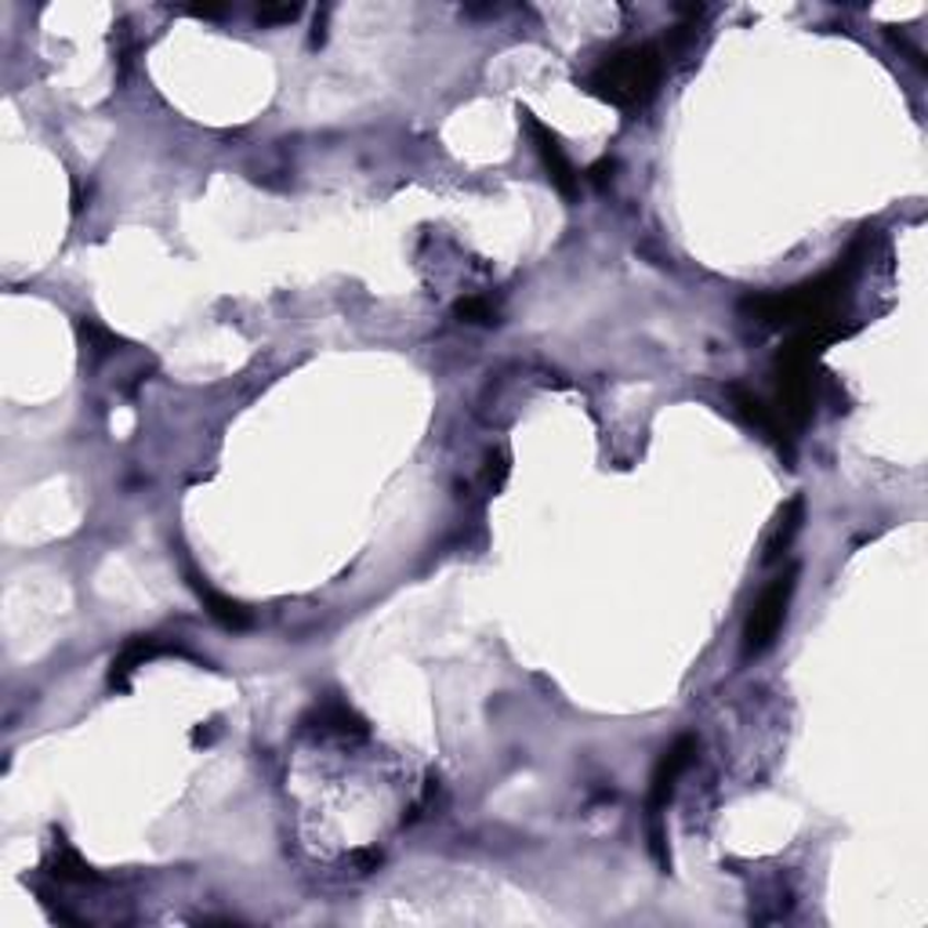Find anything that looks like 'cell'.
<instances>
[{"label":"cell","mask_w":928,"mask_h":928,"mask_svg":"<svg viewBox=\"0 0 928 928\" xmlns=\"http://www.w3.org/2000/svg\"><path fill=\"white\" fill-rule=\"evenodd\" d=\"M664 73V55L657 44H635L610 55L588 77V91L616 110H638L653 99Z\"/></svg>","instance_id":"6da1fadb"},{"label":"cell","mask_w":928,"mask_h":928,"mask_svg":"<svg viewBox=\"0 0 928 928\" xmlns=\"http://www.w3.org/2000/svg\"><path fill=\"white\" fill-rule=\"evenodd\" d=\"M794 577H799V569H788L783 577H777L772 585L758 595V602L751 606V613H747V624H744V657L751 660L758 653H766L772 642H777L783 621H788V606H791V595H794Z\"/></svg>","instance_id":"7a4b0ae2"},{"label":"cell","mask_w":928,"mask_h":928,"mask_svg":"<svg viewBox=\"0 0 928 928\" xmlns=\"http://www.w3.org/2000/svg\"><path fill=\"white\" fill-rule=\"evenodd\" d=\"M519 116H522V124H527L530 138L537 142L541 163H544V171H548V178L555 182V189H558L563 196H574V193H577V174H574V163L566 160L563 146H558V138H555L552 131L544 127L530 110H519Z\"/></svg>","instance_id":"3957f363"},{"label":"cell","mask_w":928,"mask_h":928,"mask_svg":"<svg viewBox=\"0 0 928 928\" xmlns=\"http://www.w3.org/2000/svg\"><path fill=\"white\" fill-rule=\"evenodd\" d=\"M693 755H697V740H693V736H682V740H675L668 751L660 755L657 769H653V780H649V813H653V816H657L660 808L668 805L675 783H678V777L686 772L689 758H693Z\"/></svg>","instance_id":"277c9868"},{"label":"cell","mask_w":928,"mask_h":928,"mask_svg":"<svg viewBox=\"0 0 928 928\" xmlns=\"http://www.w3.org/2000/svg\"><path fill=\"white\" fill-rule=\"evenodd\" d=\"M729 399H733V407L740 410L747 421L758 425L769 439H777L780 446H788V421L780 418L777 407H766V399H758L755 392L744 388V385H729Z\"/></svg>","instance_id":"5b68a950"},{"label":"cell","mask_w":928,"mask_h":928,"mask_svg":"<svg viewBox=\"0 0 928 928\" xmlns=\"http://www.w3.org/2000/svg\"><path fill=\"white\" fill-rule=\"evenodd\" d=\"M157 653H163V646H160L157 638H152V635H135L121 653H116L113 671H110V686H113V689H127V686H131V675H135L146 660L157 657Z\"/></svg>","instance_id":"8992f818"},{"label":"cell","mask_w":928,"mask_h":928,"mask_svg":"<svg viewBox=\"0 0 928 928\" xmlns=\"http://www.w3.org/2000/svg\"><path fill=\"white\" fill-rule=\"evenodd\" d=\"M189 585H193V591L200 595V602H204V610H207L218 624L233 627V632H244V627L251 624V613H247L240 602L225 599L222 591L207 588V585H204V577H189Z\"/></svg>","instance_id":"52a82bcc"},{"label":"cell","mask_w":928,"mask_h":928,"mask_svg":"<svg viewBox=\"0 0 928 928\" xmlns=\"http://www.w3.org/2000/svg\"><path fill=\"white\" fill-rule=\"evenodd\" d=\"M799 527H802V497H794V501H788V508L780 511L777 530H772V537L766 541V563H777V558L791 548Z\"/></svg>","instance_id":"ba28073f"},{"label":"cell","mask_w":928,"mask_h":928,"mask_svg":"<svg viewBox=\"0 0 928 928\" xmlns=\"http://www.w3.org/2000/svg\"><path fill=\"white\" fill-rule=\"evenodd\" d=\"M55 874L63 878V882H88L91 871H88V863L80 860V856L73 849H58V860H55Z\"/></svg>","instance_id":"9c48e42d"},{"label":"cell","mask_w":928,"mask_h":928,"mask_svg":"<svg viewBox=\"0 0 928 928\" xmlns=\"http://www.w3.org/2000/svg\"><path fill=\"white\" fill-rule=\"evenodd\" d=\"M457 316L461 319H468V324H494V308L490 302H483V297H464V302H457Z\"/></svg>","instance_id":"30bf717a"},{"label":"cell","mask_w":928,"mask_h":928,"mask_svg":"<svg viewBox=\"0 0 928 928\" xmlns=\"http://www.w3.org/2000/svg\"><path fill=\"white\" fill-rule=\"evenodd\" d=\"M297 11H302L297 4H291V8H261L258 19H261V22H294Z\"/></svg>","instance_id":"8fae6325"},{"label":"cell","mask_w":928,"mask_h":928,"mask_svg":"<svg viewBox=\"0 0 928 928\" xmlns=\"http://www.w3.org/2000/svg\"><path fill=\"white\" fill-rule=\"evenodd\" d=\"M588 174H591V182H595V185H602L606 178L613 174V160H599V163H595V168H591Z\"/></svg>","instance_id":"7c38bea8"}]
</instances>
